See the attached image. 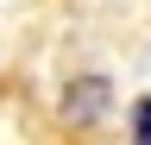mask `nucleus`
Returning <instances> with one entry per match:
<instances>
[{"label":"nucleus","mask_w":151,"mask_h":145,"mask_svg":"<svg viewBox=\"0 0 151 145\" xmlns=\"http://www.w3.org/2000/svg\"><path fill=\"white\" fill-rule=\"evenodd\" d=\"M101 114H107V82H101V76L69 82V95H63V120H76V126H94Z\"/></svg>","instance_id":"obj_1"},{"label":"nucleus","mask_w":151,"mask_h":145,"mask_svg":"<svg viewBox=\"0 0 151 145\" xmlns=\"http://www.w3.org/2000/svg\"><path fill=\"white\" fill-rule=\"evenodd\" d=\"M132 145H151V95L132 107Z\"/></svg>","instance_id":"obj_2"}]
</instances>
